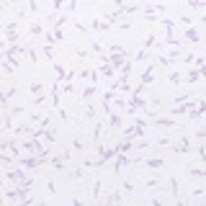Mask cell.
<instances>
[{"instance_id": "cell-1", "label": "cell", "mask_w": 206, "mask_h": 206, "mask_svg": "<svg viewBox=\"0 0 206 206\" xmlns=\"http://www.w3.org/2000/svg\"><path fill=\"white\" fill-rule=\"evenodd\" d=\"M111 65H113V67H121V65H124V57H121V54H116V57L111 59Z\"/></svg>"}, {"instance_id": "cell-2", "label": "cell", "mask_w": 206, "mask_h": 206, "mask_svg": "<svg viewBox=\"0 0 206 206\" xmlns=\"http://www.w3.org/2000/svg\"><path fill=\"white\" fill-rule=\"evenodd\" d=\"M147 165H150V168H160V165H162V160H147Z\"/></svg>"}, {"instance_id": "cell-3", "label": "cell", "mask_w": 206, "mask_h": 206, "mask_svg": "<svg viewBox=\"0 0 206 206\" xmlns=\"http://www.w3.org/2000/svg\"><path fill=\"white\" fill-rule=\"evenodd\" d=\"M52 162H54V168H57V170H62V168H65V165H62V157H54Z\"/></svg>"}]
</instances>
